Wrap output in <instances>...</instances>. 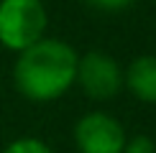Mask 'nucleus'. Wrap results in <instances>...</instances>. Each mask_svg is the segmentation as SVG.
<instances>
[{
  "instance_id": "7",
  "label": "nucleus",
  "mask_w": 156,
  "mask_h": 153,
  "mask_svg": "<svg viewBox=\"0 0 156 153\" xmlns=\"http://www.w3.org/2000/svg\"><path fill=\"white\" fill-rule=\"evenodd\" d=\"M123 153H156V143L148 135L138 133V135L126 138V145H123Z\"/></svg>"
},
{
  "instance_id": "3",
  "label": "nucleus",
  "mask_w": 156,
  "mask_h": 153,
  "mask_svg": "<svg viewBox=\"0 0 156 153\" xmlns=\"http://www.w3.org/2000/svg\"><path fill=\"white\" fill-rule=\"evenodd\" d=\"M74 84H80L90 100L108 102L123 89V69L105 51H87L77 61Z\"/></svg>"
},
{
  "instance_id": "5",
  "label": "nucleus",
  "mask_w": 156,
  "mask_h": 153,
  "mask_svg": "<svg viewBox=\"0 0 156 153\" xmlns=\"http://www.w3.org/2000/svg\"><path fill=\"white\" fill-rule=\"evenodd\" d=\"M123 87H128L136 100L156 105V54L136 56L123 72Z\"/></svg>"
},
{
  "instance_id": "2",
  "label": "nucleus",
  "mask_w": 156,
  "mask_h": 153,
  "mask_svg": "<svg viewBox=\"0 0 156 153\" xmlns=\"http://www.w3.org/2000/svg\"><path fill=\"white\" fill-rule=\"evenodd\" d=\"M46 8L41 0H0V43L21 54L46 36Z\"/></svg>"
},
{
  "instance_id": "4",
  "label": "nucleus",
  "mask_w": 156,
  "mask_h": 153,
  "mask_svg": "<svg viewBox=\"0 0 156 153\" xmlns=\"http://www.w3.org/2000/svg\"><path fill=\"white\" fill-rule=\"evenodd\" d=\"M126 130L113 115L92 110L74 125V145L80 153H123Z\"/></svg>"
},
{
  "instance_id": "6",
  "label": "nucleus",
  "mask_w": 156,
  "mask_h": 153,
  "mask_svg": "<svg viewBox=\"0 0 156 153\" xmlns=\"http://www.w3.org/2000/svg\"><path fill=\"white\" fill-rule=\"evenodd\" d=\"M3 153H54V151H51V145L44 143L41 138L26 135V138H18V140H13V143H8Z\"/></svg>"
},
{
  "instance_id": "8",
  "label": "nucleus",
  "mask_w": 156,
  "mask_h": 153,
  "mask_svg": "<svg viewBox=\"0 0 156 153\" xmlns=\"http://www.w3.org/2000/svg\"><path fill=\"white\" fill-rule=\"evenodd\" d=\"M87 3L95 5V8H100V10H123V8H128L133 0H87Z\"/></svg>"
},
{
  "instance_id": "1",
  "label": "nucleus",
  "mask_w": 156,
  "mask_h": 153,
  "mask_svg": "<svg viewBox=\"0 0 156 153\" xmlns=\"http://www.w3.org/2000/svg\"><path fill=\"white\" fill-rule=\"evenodd\" d=\"M80 54L62 38L36 41L21 51L13 66V82L18 92L31 102H54L74 87Z\"/></svg>"
}]
</instances>
